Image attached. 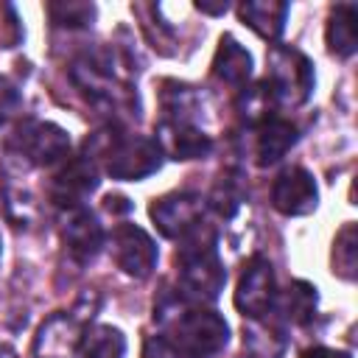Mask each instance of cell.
<instances>
[{
    "label": "cell",
    "instance_id": "2e32d148",
    "mask_svg": "<svg viewBox=\"0 0 358 358\" xmlns=\"http://www.w3.org/2000/svg\"><path fill=\"white\" fill-rule=\"evenodd\" d=\"M213 76L232 87H246L252 76V53L232 34H224L218 39V48L213 56Z\"/></svg>",
    "mask_w": 358,
    "mask_h": 358
},
{
    "label": "cell",
    "instance_id": "83f0119b",
    "mask_svg": "<svg viewBox=\"0 0 358 358\" xmlns=\"http://www.w3.org/2000/svg\"><path fill=\"white\" fill-rule=\"evenodd\" d=\"M299 358H352L344 350H333V347H308Z\"/></svg>",
    "mask_w": 358,
    "mask_h": 358
},
{
    "label": "cell",
    "instance_id": "f546056e",
    "mask_svg": "<svg viewBox=\"0 0 358 358\" xmlns=\"http://www.w3.org/2000/svg\"><path fill=\"white\" fill-rule=\"evenodd\" d=\"M196 8L201 11V14H213V17H218V14H224L227 8H229V3H207V0H201V3H196Z\"/></svg>",
    "mask_w": 358,
    "mask_h": 358
},
{
    "label": "cell",
    "instance_id": "4fadbf2b",
    "mask_svg": "<svg viewBox=\"0 0 358 358\" xmlns=\"http://www.w3.org/2000/svg\"><path fill=\"white\" fill-rule=\"evenodd\" d=\"M98 187V165L81 154V157H67L62 168L56 171L50 182V199L64 210V207H78L84 199Z\"/></svg>",
    "mask_w": 358,
    "mask_h": 358
},
{
    "label": "cell",
    "instance_id": "7a4b0ae2",
    "mask_svg": "<svg viewBox=\"0 0 358 358\" xmlns=\"http://www.w3.org/2000/svg\"><path fill=\"white\" fill-rule=\"evenodd\" d=\"M176 282H179L176 291L185 299L199 302V305L215 302L218 294L224 291L227 271H224L218 243H215V232H213L210 224H201L199 229H193L187 238L179 241Z\"/></svg>",
    "mask_w": 358,
    "mask_h": 358
},
{
    "label": "cell",
    "instance_id": "277c9868",
    "mask_svg": "<svg viewBox=\"0 0 358 358\" xmlns=\"http://www.w3.org/2000/svg\"><path fill=\"white\" fill-rule=\"evenodd\" d=\"M120 64L123 62L115 56V50H106V48L87 50L84 56H78L73 62L70 78L92 106H98L109 115L129 112L131 106L137 109V95H134L131 84L123 78Z\"/></svg>",
    "mask_w": 358,
    "mask_h": 358
},
{
    "label": "cell",
    "instance_id": "603a6c76",
    "mask_svg": "<svg viewBox=\"0 0 358 358\" xmlns=\"http://www.w3.org/2000/svg\"><path fill=\"white\" fill-rule=\"evenodd\" d=\"M355 268H358V232L355 224L347 221L333 238V274H338L341 280H355Z\"/></svg>",
    "mask_w": 358,
    "mask_h": 358
},
{
    "label": "cell",
    "instance_id": "5b68a950",
    "mask_svg": "<svg viewBox=\"0 0 358 358\" xmlns=\"http://www.w3.org/2000/svg\"><path fill=\"white\" fill-rule=\"evenodd\" d=\"M95 308H98V296L87 291L78 296V302L70 310H62L45 319L34 338V358H64L76 352Z\"/></svg>",
    "mask_w": 358,
    "mask_h": 358
},
{
    "label": "cell",
    "instance_id": "484cf974",
    "mask_svg": "<svg viewBox=\"0 0 358 358\" xmlns=\"http://www.w3.org/2000/svg\"><path fill=\"white\" fill-rule=\"evenodd\" d=\"M210 204L218 210V215H232L238 207H241V193L235 190V182L232 179H221L218 185H215V190H213V196H210Z\"/></svg>",
    "mask_w": 358,
    "mask_h": 358
},
{
    "label": "cell",
    "instance_id": "f1b7e54d",
    "mask_svg": "<svg viewBox=\"0 0 358 358\" xmlns=\"http://www.w3.org/2000/svg\"><path fill=\"white\" fill-rule=\"evenodd\" d=\"M145 358H176V355L157 338V341H148L145 344Z\"/></svg>",
    "mask_w": 358,
    "mask_h": 358
},
{
    "label": "cell",
    "instance_id": "7402d4cb",
    "mask_svg": "<svg viewBox=\"0 0 358 358\" xmlns=\"http://www.w3.org/2000/svg\"><path fill=\"white\" fill-rule=\"evenodd\" d=\"M76 355L78 358H126V336L112 324H92L84 330Z\"/></svg>",
    "mask_w": 358,
    "mask_h": 358
},
{
    "label": "cell",
    "instance_id": "8992f818",
    "mask_svg": "<svg viewBox=\"0 0 358 358\" xmlns=\"http://www.w3.org/2000/svg\"><path fill=\"white\" fill-rule=\"evenodd\" d=\"M268 87L277 95L280 109L282 106H299L310 98L316 76L310 59L288 45H274L268 50V73H266Z\"/></svg>",
    "mask_w": 358,
    "mask_h": 358
},
{
    "label": "cell",
    "instance_id": "5bb4252c",
    "mask_svg": "<svg viewBox=\"0 0 358 358\" xmlns=\"http://www.w3.org/2000/svg\"><path fill=\"white\" fill-rule=\"evenodd\" d=\"M154 143L159 145L162 157L187 162V159H201L213 151V137L204 134L199 126L190 123H176V120H159L154 131Z\"/></svg>",
    "mask_w": 358,
    "mask_h": 358
},
{
    "label": "cell",
    "instance_id": "3957f363",
    "mask_svg": "<svg viewBox=\"0 0 358 358\" xmlns=\"http://www.w3.org/2000/svg\"><path fill=\"white\" fill-rule=\"evenodd\" d=\"M87 157L92 162H101L112 179L123 182H140L157 173L162 165V151L154 143V137L129 134L117 126L95 131L87 140Z\"/></svg>",
    "mask_w": 358,
    "mask_h": 358
},
{
    "label": "cell",
    "instance_id": "4316f807",
    "mask_svg": "<svg viewBox=\"0 0 358 358\" xmlns=\"http://www.w3.org/2000/svg\"><path fill=\"white\" fill-rule=\"evenodd\" d=\"M20 109H22V95H20V90H17L8 78L0 76V120H8V117H14V115H20Z\"/></svg>",
    "mask_w": 358,
    "mask_h": 358
},
{
    "label": "cell",
    "instance_id": "ba28073f",
    "mask_svg": "<svg viewBox=\"0 0 358 358\" xmlns=\"http://www.w3.org/2000/svg\"><path fill=\"white\" fill-rule=\"evenodd\" d=\"M148 215H151V221L162 238L182 241L204 224V199L199 193H190V190L165 193V196L151 201Z\"/></svg>",
    "mask_w": 358,
    "mask_h": 358
},
{
    "label": "cell",
    "instance_id": "e0dca14e",
    "mask_svg": "<svg viewBox=\"0 0 358 358\" xmlns=\"http://www.w3.org/2000/svg\"><path fill=\"white\" fill-rule=\"evenodd\" d=\"M324 42L336 59H350L355 53V48H358V8L352 3H338L330 8Z\"/></svg>",
    "mask_w": 358,
    "mask_h": 358
},
{
    "label": "cell",
    "instance_id": "6da1fadb",
    "mask_svg": "<svg viewBox=\"0 0 358 358\" xmlns=\"http://www.w3.org/2000/svg\"><path fill=\"white\" fill-rule=\"evenodd\" d=\"M154 322L159 327V341L182 358H215L229 341L224 316L182 294H162L154 305Z\"/></svg>",
    "mask_w": 358,
    "mask_h": 358
},
{
    "label": "cell",
    "instance_id": "44dd1931",
    "mask_svg": "<svg viewBox=\"0 0 358 358\" xmlns=\"http://www.w3.org/2000/svg\"><path fill=\"white\" fill-rule=\"evenodd\" d=\"M277 109H280L277 95H274V90L268 87L266 78L257 81V84H252V87H241V95H238V101H235L238 117H241L243 123L255 126V129L263 126L266 120L277 117Z\"/></svg>",
    "mask_w": 358,
    "mask_h": 358
},
{
    "label": "cell",
    "instance_id": "9c48e42d",
    "mask_svg": "<svg viewBox=\"0 0 358 358\" xmlns=\"http://www.w3.org/2000/svg\"><path fill=\"white\" fill-rule=\"evenodd\" d=\"M109 252L126 277L145 280L157 268V243L137 224H117L109 235Z\"/></svg>",
    "mask_w": 358,
    "mask_h": 358
},
{
    "label": "cell",
    "instance_id": "8fae6325",
    "mask_svg": "<svg viewBox=\"0 0 358 358\" xmlns=\"http://www.w3.org/2000/svg\"><path fill=\"white\" fill-rule=\"evenodd\" d=\"M271 204L277 213H282L288 218L313 213L319 204V187H316L313 173H308L299 165L280 171V176L271 185Z\"/></svg>",
    "mask_w": 358,
    "mask_h": 358
},
{
    "label": "cell",
    "instance_id": "30bf717a",
    "mask_svg": "<svg viewBox=\"0 0 358 358\" xmlns=\"http://www.w3.org/2000/svg\"><path fill=\"white\" fill-rule=\"evenodd\" d=\"M274 299H277L274 268L263 255H252L235 288V308L246 319H263L266 313H271Z\"/></svg>",
    "mask_w": 358,
    "mask_h": 358
},
{
    "label": "cell",
    "instance_id": "4dcf8cb0",
    "mask_svg": "<svg viewBox=\"0 0 358 358\" xmlns=\"http://www.w3.org/2000/svg\"><path fill=\"white\" fill-rule=\"evenodd\" d=\"M103 207H106V210H123V213L131 210V204H129L123 196H106V199H103Z\"/></svg>",
    "mask_w": 358,
    "mask_h": 358
},
{
    "label": "cell",
    "instance_id": "d4e9b609",
    "mask_svg": "<svg viewBox=\"0 0 358 358\" xmlns=\"http://www.w3.org/2000/svg\"><path fill=\"white\" fill-rule=\"evenodd\" d=\"M3 199H6V213H8V218H11L17 227L34 221V215H36V204H34V196H31L28 190L6 185Z\"/></svg>",
    "mask_w": 358,
    "mask_h": 358
},
{
    "label": "cell",
    "instance_id": "d6986e66",
    "mask_svg": "<svg viewBox=\"0 0 358 358\" xmlns=\"http://www.w3.org/2000/svg\"><path fill=\"white\" fill-rule=\"evenodd\" d=\"M316 302H319L316 288L305 280H294L285 291H277L271 313H280L282 322H291V324H308L316 313Z\"/></svg>",
    "mask_w": 358,
    "mask_h": 358
},
{
    "label": "cell",
    "instance_id": "ac0fdd59",
    "mask_svg": "<svg viewBox=\"0 0 358 358\" xmlns=\"http://www.w3.org/2000/svg\"><path fill=\"white\" fill-rule=\"evenodd\" d=\"M238 17L263 39H280L288 17V3L280 0H246L238 6Z\"/></svg>",
    "mask_w": 358,
    "mask_h": 358
},
{
    "label": "cell",
    "instance_id": "ffe728a7",
    "mask_svg": "<svg viewBox=\"0 0 358 358\" xmlns=\"http://www.w3.org/2000/svg\"><path fill=\"white\" fill-rule=\"evenodd\" d=\"M159 103L165 117L162 120H176V123H190L196 126V117L201 115V95L196 87L182 84V81H165L159 90Z\"/></svg>",
    "mask_w": 358,
    "mask_h": 358
},
{
    "label": "cell",
    "instance_id": "1f68e13d",
    "mask_svg": "<svg viewBox=\"0 0 358 358\" xmlns=\"http://www.w3.org/2000/svg\"><path fill=\"white\" fill-rule=\"evenodd\" d=\"M0 358H17V355H14L8 347H0Z\"/></svg>",
    "mask_w": 358,
    "mask_h": 358
},
{
    "label": "cell",
    "instance_id": "9a60e30c",
    "mask_svg": "<svg viewBox=\"0 0 358 358\" xmlns=\"http://www.w3.org/2000/svg\"><path fill=\"white\" fill-rule=\"evenodd\" d=\"M296 137L299 134L291 120H282V117L266 120L263 126H257V134H255V162L260 168L277 165L294 148Z\"/></svg>",
    "mask_w": 358,
    "mask_h": 358
},
{
    "label": "cell",
    "instance_id": "d6a6232c",
    "mask_svg": "<svg viewBox=\"0 0 358 358\" xmlns=\"http://www.w3.org/2000/svg\"><path fill=\"white\" fill-rule=\"evenodd\" d=\"M238 358H260V355H255V352H243V355H238Z\"/></svg>",
    "mask_w": 358,
    "mask_h": 358
},
{
    "label": "cell",
    "instance_id": "cb8c5ba5",
    "mask_svg": "<svg viewBox=\"0 0 358 358\" xmlns=\"http://www.w3.org/2000/svg\"><path fill=\"white\" fill-rule=\"evenodd\" d=\"M48 14H50L53 25H59V28H87L95 20V6L92 3H81V0L50 3Z\"/></svg>",
    "mask_w": 358,
    "mask_h": 358
},
{
    "label": "cell",
    "instance_id": "7c38bea8",
    "mask_svg": "<svg viewBox=\"0 0 358 358\" xmlns=\"http://www.w3.org/2000/svg\"><path fill=\"white\" fill-rule=\"evenodd\" d=\"M59 229L64 249L76 263H90L103 246V227L98 224L95 213H90L84 204L64 207L59 215Z\"/></svg>",
    "mask_w": 358,
    "mask_h": 358
},
{
    "label": "cell",
    "instance_id": "52a82bcc",
    "mask_svg": "<svg viewBox=\"0 0 358 358\" xmlns=\"http://www.w3.org/2000/svg\"><path fill=\"white\" fill-rule=\"evenodd\" d=\"M8 148L25 165L50 168L70 157V134L50 120H22L14 129Z\"/></svg>",
    "mask_w": 358,
    "mask_h": 358
}]
</instances>
